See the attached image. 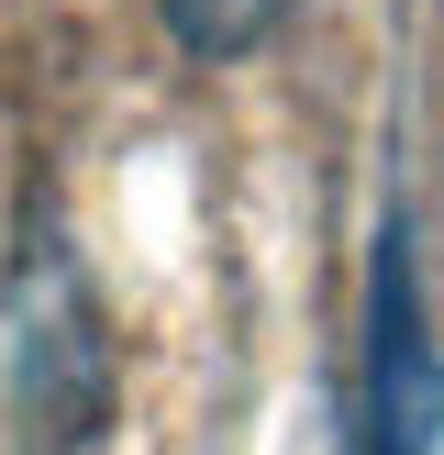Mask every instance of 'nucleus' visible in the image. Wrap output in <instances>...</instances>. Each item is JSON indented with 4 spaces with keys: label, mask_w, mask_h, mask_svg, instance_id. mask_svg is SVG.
<instances>
[{
    "label": "nucleus",
    "mask_w": 444,
    "mask_h": 455,
    "mask_svg": "<svg viewBox=\"0 0 444 455\" xmlns=\"http://www.w3.org/2000/svg\"><path fill=\"white\" fill-rule=\"evenodd\" d=\"M444 422L433 355H422V300H411V244L377 256V311H367V422H355V455H422Z\"/></svg>",
    "instance_id": "obj_2"
},
{
    "label": "nucleus",
    "mask_w": 444,
    "mask_h": 455,
    "mask_svg": "<svg viewBox=\"0 0 444 455\" xmlns=\"http://www.w3.org/2000/svg\"><path fill=\"white\" fill-rule=\"evenodd\" d=\"M289 12H300V0H155V22H167V44L189 67H234V56H256V44H278Z\"/></svg>",
    "instance_id": "obj_3"
},
{
    "label": "nucleus",
    "mask_w": 444,
    "mask_h": 455,
    "mask_svg": "<svg viewBox=\"0 0 444 455\" xmlns=\"http://www.w3.org/2000/svg\"><path fill=\"white\" fill-rule=\"evenodd\" d=\"M12 400H22V455H89L111 411V333L67 256L12 267Z\"/></svg>",
    "instance_id": "obj_1"
}]
</instances>
